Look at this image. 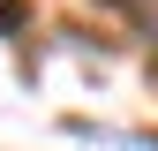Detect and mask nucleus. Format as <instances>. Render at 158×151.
<instances>
[{"mask_svg":"<svg viewBox=\"0 0 158 151\" xmlns=\"http://www.w3.org/2000/svg\"><path fill=\"white\" fill-rule=\"evenodd\" d=\"M30 30V0H0V38H23Z\"/></svg>","mask_w":158,"mask_h":151,"instance_id":"f257e3e1","label":"nucleus"},{"mask_svg":"<svg viewBox=\"0 0 158 151\" xmlns=\"http://www.w3.org/2000/svg\"><path fill=\"white\" fill-rule=\"evenodd\" d=\"M106 8H143V0H106Z\"/></svg>","mask_w":158,"mask_h":151,"instance_id":"f03ea898","label":"nucleus"},{"mask_svg":"<svg viewBox=\"0 0 158 151\" xmlns=\"http://www.w3.org/2000/svg\"><path fill=\"white\" fill-rule=\"evenodd\" d=\"M151 38H158V23H151Z\"/></svg>","mask_w":158,"mask_h":151,"instance_id":"7ed1b4c3","label":"nucleus"}]
</instances>
